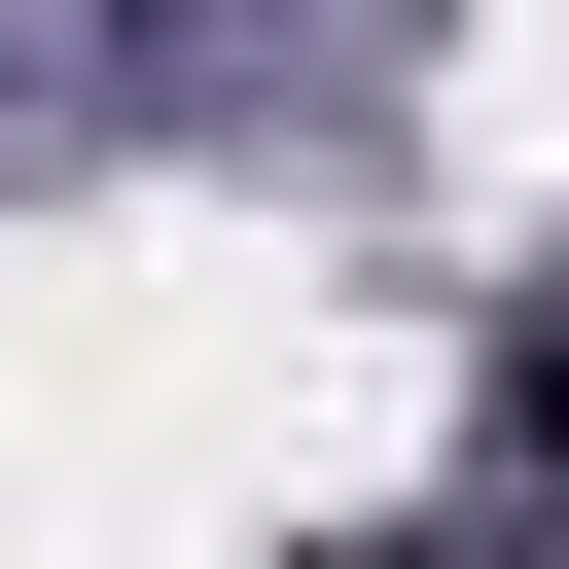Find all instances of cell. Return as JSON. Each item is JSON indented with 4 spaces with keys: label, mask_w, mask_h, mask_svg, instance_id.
I'll return each instance as SVG.
<instances>
[{
    "label": "cell",
    "mask_w": 569,
    "mask_h": 569,
    "mask_svg": "<svg viewBox=\"0 0 569 569\" xmlns=\"http://www.w3.org/2000/svg\"><path fill=\"white\" fill-rule=\"evenodd\" d=\"M498 427H533V498H569V320H498Z\"/></svg>",
    "instance_id": "1"
},
{
    "label": "cell",
    "mask_w": 569,
    "mask_h": 569,
    "mask_svg": "<svg viewBox=\"0 0 569 569\" xmlns=\"http://www.w3.org/2000/svg\"><path fill=\"white\" fill-rule=\"evenodd\" d=\"M284 569H427V533H284Z\"/></svg>",
    "instance_id": "2"
},
{
    "label": "cell",
    "mask_w": 569,
    "mask_h": 569,
    "mask_svg": "<svg viewBox=\"0 0 569 569\" xmlns=\"http://www.w3.org/2000/svg\"><path fill=\"white\" fill-rule=\"evenodd\" d=\"M71 36H178V0H71Z\"/></svg>",
    "instance_id": "3"
}]
</instances>
